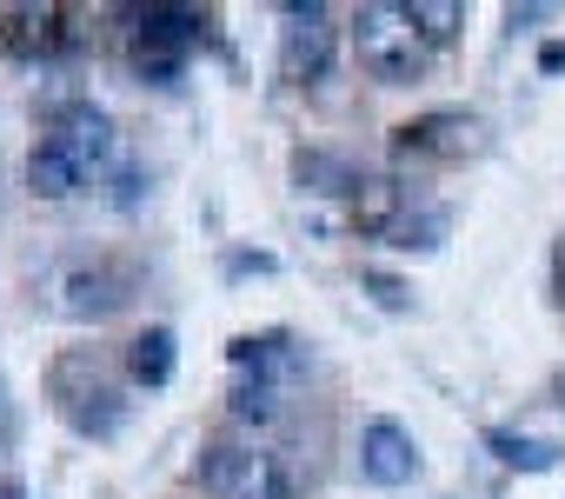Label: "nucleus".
I'll use <instances>...</instances> for the list:
<instances>
[{
	"mask_svg": "<svg viewBox=\"0 0 565 499\" xmlns=\"http://www.w3.org/2000/svg\"><path fill=\"white\" fill-rule=\"evenodd\" d=\"M353 54L386 87L419 81L426 61H433V47H426V34H419V21H413L406 0H366V8L353 14Z\"/></svg>",
	"mask_w": 565,
	"mask_h": 499,
	"instance_id": "obj_1",
	"label": "nucleus"
},
{
	"mask_svg": "<svg viewBox=\"0 0 565 499\" xmlns=\"http://www.w3.org/2000/svg\"><path fill=\"white\" fill-rule=\"evenodd\" d=\"M47 393H54V413H61L81 439H114L120 420H127V393H120V380H114L94 353H67V360H54Z\"/></svg>",
	"mask_w": 565,
	"mask_h": 499,
	"instance_id": "obj_2",
	"label": "nucleus"
},
{
	"mask_svg": "<svg viewBox=\"0 0 565 499\" xmlns=\"http://www.w3.org/2000/svg\"><path fill=\"white\" fill-rule=\"evenodd\" d=\"M200 41H206V14L200 8H140L134 14V74L153 81V87H173Z\"/></svg>",
	"mask_w": 565,
	"mask_h": 499,
	"instance_id": "obj_3",
	"label": "nucleus"
},
{
	"mask_svg": "<svg viewBox=\"0 0 565 499\" xmlns=\"http://www.w3.org/2000/svg\"><path fill=\"white\" fill-rule=\"evenodd\" d=\"M200 486L213 499H294V473L279 466V453H259V446H206Z\"/></svg>",
	"mask_w": 565,
	"mask_h": 499,
	"instance_id": "obj_4",
	"label": "nucleus"
},
{
	"mask_svg": "<svg viewBox=\"0 0 565 499\" xmlns=\"http://www.w3.org/2000/svg\"><path fill=\"white\" fill-rule=\"evenodd\" d=\"M279 21H287L279 28V67H287V81H320L333 67V41H340L333 8H320V0H287Z\"/></svg>",
	"mask_w": 565,
	"mask_h": 499,
	"instance_id": "obj_5",
	"label": "nucleus"
},
{
	"mask_svg": "<svg viewBox=\"0 0 565 499\" xmlns=\"http://www.w3.org/2000/svg\"><path fill=\"white\" fill-rule=\"evenodd\" d=\"M41 147H54L81 180H94V173L114 160V120H107L94 100H67V107H54V120H47Z\"/></svg>",
	"mask_w": 565,
	"mask_h": 499,
	"instance_id": "obj_6",
	"label": "nucleus"
},
{
	"mask_svg": "<svg viewBox=\"0 0 565 499\" xmlns=\"http://www.w3.org/2000/svg\"><path fill=\"white\" fill-rule=\"evenodd\" d=\"M127 294H134V280L114 261H74L54 274V314H67V320H107L127 307Z\"/></svg>",
	"mask_w": 565,
	"mask_h": 499,
	"instance_id": "obj_7",
	"label": "nucleus"
},
{
	"mask_svg": "<svg viewBox=\"0 0 565 499\" xmlns=\"http://www.w3.org/2000/svg\"><path fill=\"white\" fill-rule=\"evenodd\" d=\"M472 147H479V120L459 114V107H433V114H419L393 134L399 160H466Z\"/></svg>",
	"mask_w": 565,
	"mask_h": 499,
	"instance_id": "obj_8",
	"label": "nucleus"
},
{
	"mask_svg": "<svg viewBox=\"0 0 565 499\" xmlns=\"http://www.w3.org/2000/svg\"><path fill=\"white\" fill-rule=\"evenodd\" d=\"M360 473H366L373 486H406V479L419 473L413 433H406L399 420H366V433H360Z\"/></svg>",
	"mask_w": 565,
	"mask_h": 499,
	"instance_id": "obj_9",
	"label": "nucleus"
},
{
	"mask_svg": "<svg viewBox=\"0 0 565 499\" xmlns=\"http://www.w3.org/2000/svg\"><path fill=\"white\" fill-rule=\"evenodd\" d=\"M406 213H413L406 180H393V173H366L360 180V193H353V233L360 240H393Z\"/></svg>",
	"mask_w": 565,
	"mask_h": 499,
	"instance_id": "obj_10",
	"label": "nucleus"
},
{
	"mask_svg": "<svg viewBox=\"0 0 565 499\" xmlns=\"http://www.w3.org/2000/svg\"><path fill=\"white\" fill-rule=\"evenodd\" d=\"M0 21H8L0 28V47H8L14 61H54L61 41H67V14L61 8H14Z\"/></svg>",
	"mask_w": 565,
	"mask_h": 499,
	"instance_id": "obj_11",
	"label": "nucleus"
},
{
	"mask_svg": "<svg viewBox=\"0 0 565 499\" xmlns=\"http://www.w3.org/2000/svg\"><path fill=\"white\" fill-rule=\"evenodd\" d=\"M127 373H134L140 386H167V380H173V333H167V327H147V333L134 340V353H127Z\"/></svg>",
	"mask_w": 565,
	"mask_h": 499,
	"instance_id": "obj_12",
	"label": "nucleus"
},
{
	"mask_svg": "<svg viewBox=\"0 0 565 499\" xmlns=\"http://www.w3.org/2000/svg\"><path fill=\"white\" fill-rule=\"evenodd\" d=\"M294 173H300V187H313V193H360V180H366V173L347 167L340 153H300Z\"/></svg>",
	"mask_w": 565,
	"mask_h": 499,
	"instance_id": "obj_13",
	"label": "nucleus"
},
{
	"mask_svg": "<svg viewBox=\"0 0 565 499\" xmlns=\"http://www.w3.org/2000/svg\"><path fill=\"white\" fill-rule=\"evenodd\" d=\"M226 413H233L239 426H266V420H279V380H239L233 400H226Z\"/></svg>",
	"mask_w": 565,
	"mask_h": 499,
	"instance_id": "obj_14",
	"label": "nucleus"
},
{
	"mask_svg": "<svg viewBox=\"0 0 565 499\" xmlns=\"http://www.w3.org/2000/svg\"><path fill=\"white\" fill-rule=\"evenodd\" d=\"M492 453L519 473H552L558 466V446L552 439H519V433H492Z\"/></svg>",
	"mask_w": 565,
	"mask_h": 499,
	"instance_id": "obj_15",
	"label": "nucleus"
},
{
	"mask_svg": "<svg viewBox=\"0 0 565 499\" xmlns=\"http://www.w3.org/2000/svg\"><path fill=\"white\" fill-rule=\"evenodd\" d=\"M233 367H239V373H253V380H273L279 367H287V340H279V333L233 340Z\"/></svg>",
	"mask_w": 565,
	"mask_h": 499,
	"instance_id": "obj_16",
	"label": "nucleus"
},
{
	"mask_svg": "<svg viewBox=\"0 0 565 499\" xmlns=\"http://www.w3.org/2000/svg\"><path fill=\"white\" fill-rule=\"evenodd\" d=\"M413 21H419L426 47H446V41L466 28V8H452V0H413Z\"/></svg>",
	"mask_w": 565,
	"mask_h": 499,
	"instance_id": "obj_17",
	"label": "nucleus"
},
{
	"mask_svg": "<svg viewBox=\"0 0 565 499\" xmlns=\"http://www.w3.org/2000/svg\"><path fill=\"white\" fill-rule=\"evenodd\" d=\"M439 233H446V213H439V206H426V213H406V220H399L393 246H439Z\"/></svg>",
	"mask_w": 565,
	"mask_h": 499,
	"instance_id": "obj_18",
	"label": "nucleus"
},
{
	"mask_svg": "<svg viewBox=\"0 0 565 499\" xmlns=\"http://www.w3.org/2000/svg\"><path fill=\"white\" fill-rule=\"evenodd\" d=\"M366 294H373L386 314H406V287H399L393 274H366Z\"/></svg>",
	"mask_w": 565,
	"mask_h": 499,
	"instance_id": "obj_19",
	"label": "nucleus"
},
{
	"mask_svg": "<svg viewBox=\"0 0 565 499\" xmlns=\"http://www.w3.org/2000/svg\"><path fill=\"white\" fill-rule=\"evenodd\" d=\"M0 499H21V486H0Z\"/></svg>",
	"mask_w": 565,
	"mask_h": 499,
	"instance_id": "obj_20",
	"label": "nucleus"
}]
</instances>
